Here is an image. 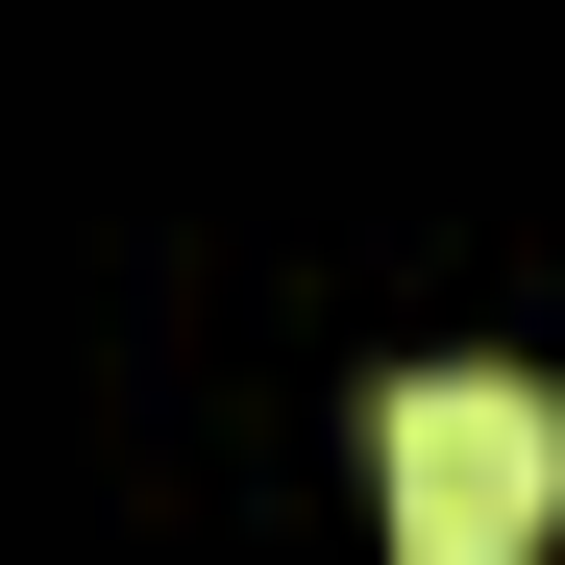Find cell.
<instances>
[{"label": "cell", "instance_id": "6da1fadb", "mask_svg": "<svg viewBox=\"0 0 565 565\" xmlns=\"http://www.w3.org/2000/svg\"><path fill=\"white\" fill-rule=\"evenodd\" d=\"M369 492H394V565H541V516H565V394H541V369H394Z\"/></svg>", "mask_w": 565, "mask_h": 565}]
</instances>
